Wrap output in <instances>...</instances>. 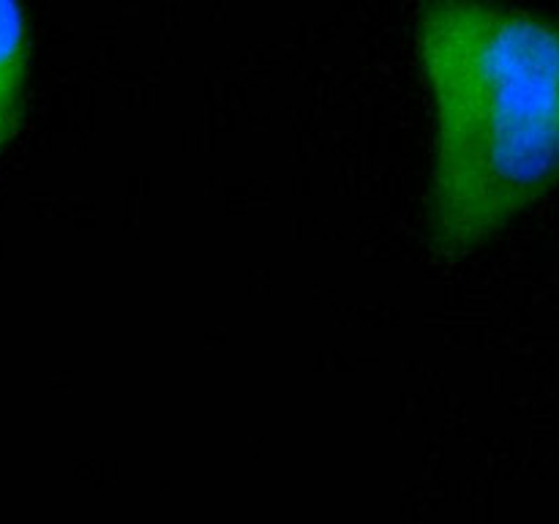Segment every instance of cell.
<instances>
[{
    "instance_id": "6da1fadb",
    "label": "cell",
    "mask_w": 559,
    "mask_h": 524,
    "mask_svg": "<svg viewBox=\"0 0 559 524\" xmlns=\"http://www.w3.org/2000/svg\"><path fill=\"white\" fill-rule=\"evenodd\" d=\"M415 41L435 107L429 240L459 257L559 183V22L497 0H424Z\"/></svg>"
},
{
    "instance_id": "7a4b0ae2",
    "label": "cell",
    "mask_w": 559,
    "mask_h": 524,
    "mask_svg": "<svg viewBox=\"0 0 559 524\" xmlns=\"http://www.w3.org/2000/svg\"><path fill=\"white\" fill-rule=\"evenodd\" d=\"M27 74V33L20 0H0V147L14 134Z\"/></svg>"
}]
</instances>
